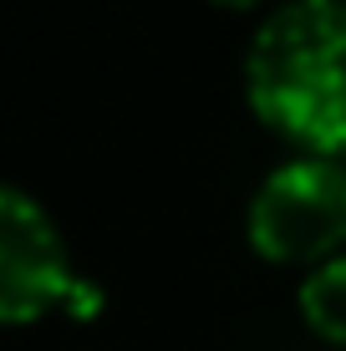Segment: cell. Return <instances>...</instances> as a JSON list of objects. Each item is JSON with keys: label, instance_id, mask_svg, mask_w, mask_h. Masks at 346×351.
<instances>
[{"label": "cell", "instance_id": "3957f363", "mask_svg": "<svg viewBox=\"0 0 346 351\" xmlns=\"http://www.w3.org/2000/svg\"><path fill=\"white\" fill-rule=\"evenodd\" d=\"M71 285L66 239L51 214L16 184H0V326L41 321L66 306Z\"/></svg>", "mask_w": 346, "mask_h": 351}, {"label": "cell", "instance_id": "5b68a950", "mask_svg": "<svg viewBox=\"0 0 346 351\" xmlns=\"http://www.w3.org/2000/svg\"><path fill=\"white\" fill-rule=\"evenodd\" d=\"M214 5H230V10H249V5H260V0H214Z\"/></svg>", "mask_w": 346, "mask_h": 351}, {"label": "cell", "instance_id": "6da1fadb", "mask_svg": "<svg viewBox=\"0 0 346 351\" xmlns=\"http://www.w3.org/2000/svg\"><path fill=\"white\" fill-rule=\"evenodd\" d=\"M245 97L311 158L346 153V0H291L245 51Z\"/></svg>", "mask_w": 346, "mask_h": 351}, {"label": "cell", "instance_id": "277c9868", "mask_svg": "<svg viewBox=\"0 0 346 351\" xmlns=\"http://www.w3.org/2000/svg\"><path fill=\"white\" fill-rule=\"evenodd\" d=\"M301 321L321 341L346 346V255L316 265L301 280Z\"/></svg>", "mask_w": 346, "mask_h": 351}, {"label": "cell", "instance_id": "7a4b0ae2", "mask_svg": "<svg viewBox=\"0 0 346 351\" xmlns=\"http://www.w3.org/2000/svg\"><path fill=\"white\" fill-rule=\"evenodd\" d=\"M249 250L270 265H326L346 245V163L291 158L255 189L245 209Z\"/></svg>", "mask_w": 346, "mask_h": 351}]
</instances>
